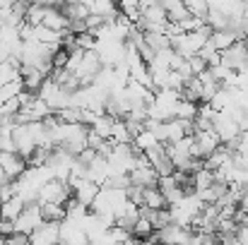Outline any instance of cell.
<instances>
[{
    "instance_id": "cell-1",
    "label": "cell",
    "mask_w": 248,
    "mask_h": 245,
    "mask_svg": "<svg viewBox=\"0 0 248 245\" xmlns=\"http://www.w3.org/2000/svg\"><path fill=\"white\" fill-rule=\"evenodd\" d=\"M219 56H222V65H224V68H229V70H241L248 58V39H236L229 48L219 51Z\"/></svg>"
},
{
    "instance_id": "cell-2",
    "label": "cell",
    "mask_w": 248,
    "mask_h": 245,
    "mask_svg": "<svg viewBox=\"0 0 248 245\" xmlns=\"http://www.w3.org/2000/svg\"><path fill=\"white\" fill-rule=\"evenodd\" d=\"M128 178H130V185L150 187V185H157L159 173H157V168L152 163H147V166H135L133 171H128Z\"/></svg>"
},
{
    "instance_id": "cell-3",
    "label": "cell",
    "mask_w": 248,
    "mask_h": 245,
    "mask_svg": "<svg viewBox=\"0 0 248 245\" xmlns=\"http://www.w3.org/2000/svg\"><path fill=\"white\" fill-rule=\"evenodd\" d=\"M39 214L44 221H63L68 219V209L61 202H39Z\"/></svg>"
},
{
    "instance_id": "cell-4",
    "label": "cell",
    "mask_w": 248,
    "mask_h": 245,
    "mask_svg": "<svg viewBox=\"0 0 248 245\" xmlns=\"http://www.w3.org/2000/svg\"><path fill=\"white\" fill-rule=\"evenodd\" d=\"M22 209H24V200H22L17 192H15L12 197H7V200L0 202V216H2V219H12V221H15Z\"/></svg>"
},
{
    "instance_id": "cell-5",
    "label": "cell",
    "mask_w": 248,
    "mask_h": 245,
    "mask_svg": "<svg viewBox=\"0 0 248 245\" xmlns=\"http://www.w3.org/2000/svg\"><path fill=\"white\" fill-rule=\"evenodd\" d=\"M142 204H145V207H150V209H162V207H169V204H166L164 192L159 190V185H150V187H145Z\"/></svg>"
},
{
    "instance_id": "cell-6",
    "label": "cell",
    "mask_w": 248,
    "mask_h": 245,
    "mask_svg": "<svg viewBox=\"0 0 248 245\" xmlns=\"http://www.w3.org/2000/svg\"><path fill=\"white\" fill-rule=\"evenodd\" d=\"M236 39H239V34H236V31H232V29H217V31H212V34H210V41L217 46V51L229 48Z\"/></svg>"
},
{
    "instance_id": "cell-7",
    "label": "cell",
    "mask_w": 248,
    "mask_h": 245,
    "mask_svg": "<svg viewBox=\"0 0 248 245\" xmlns=\"http://www.w3.org/2000/svg\"><path fill=\"white\" fill-rule=\"evenodd\" d=\"M198 113V103L195 101H188V99H178L176 103V111H173V118H183V120H193Z\"/></svg>"
},
{
    "instance_id": "cell-8",
    "label": "cell",
    "mask_w": 248,
    "mask_h": 245,
    "mask_svg": "<svg viewBox=\"0 0 248 245\" xmlns=\"http://www.w3.org/2000/svg\"><path fill=\"white\" fill-rule=\"evenodd\" d=\"M205 22H207L215 31H217V29H227V27H229V14H224L222 10H207Z\"/></svg>"
},
{
    "instance_id": "cell-9",
    "label": "cell",
    "mask_w": 248,
    "mask_h": 245,
    "mask_svg": "<svg viewBox=\"0 0 248 245\" xmlns=\"http://www.w3.org/2000/svg\"><path fill=\"white\" fill-rule=\"evenodd\" d=\"M188 68H190V72H193V75H200L202 70H207V63H205V58H200V56L195 53V56H190V58H188Z\"/></svg>"
},
{
    "instance_id": "cell-10",
    "label": "cell",
    "mask_w": 248,
    "mask_h": 245,
    "mask_svg": "<svg viewBox=\"0 0 248 245\" xmlns=\"http://www.w3.org/2000/svg\"><path fill=\"white\" fill-rule=\"evenodd\" d=\"M5 243H10V245H24V243H31V238H29V233H24V231H12L7 238H5Z\"/></svg>"
},
{
    "instance_id": "cell-11",
    "label": "cell",
    "mask_w": 248,
    "mask_h": 245,
    "mask_svg": "<svg viewBox=\"0 0 248 245\" xmlns=\"http://www.w3.org/2000/svg\"><path fill=\"white\" fill-rule=\"evenodd\" d=\"M12 231H15V221H12V219H2V216H0V238H7Z\"/></svg>"
},
{
    "instance_id": "cell-12",
    "label": "cell",
    "mask_w": 248,
    "mask_h": 245,
    "mask_svg": "<svg viewBox=\"0 0 248 245\" xmlns=\"http://www.w3.org/2000/svg\"><path fill=\"white\" fill-rule=\"evenodd\" d=\"M236 243H244V245H248V226L246 224H236Z\"/></svg>"
},
{
    "instance_id": "cell-13",
    "label": "cell",
    "mask_w": 248,
    "mask_h": 245,
    "mask_svg": "<svg viewBox=\"0 0 248 245\" xmlns=\"http://www.w3.org/2000/svg\"><path fill=\"white\" fill-rule=\"evenodd\" d=\"M244 70H248V58H246V63H244Z\"/></svg>"
}]
</instances>
